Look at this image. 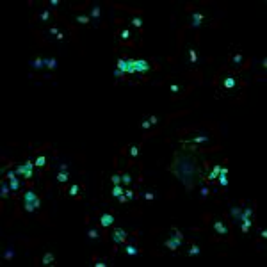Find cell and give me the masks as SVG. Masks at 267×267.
<instances>
[{
    "instance_id": "6da1fadb",
    "label": "cell",
    "mask_w": 267,
    "mask_h": 267,
    "mask_svg": "<svg viewBox=\"0 0 267 267\" xmlns=\"http://www.w3.org/2000/svg\"><path fill=\"white\" fill-rule=\"evenodd\" d=\"M169 171L184 184V187L187 191H191L196 184L201 182V168H200L196 157L184 150L175 151V160L169 166Z\"/></svg>"
},
{
    "instance_id": "7a4b0ae2",
    "label": "cell",
    "mask_w": 267,
    "mask_h": 267,
    "mask_svg": "<svg viewBox=\"0 0 267 267\" xmlns=\"http://www.w3.org/2000/svg\"><path fill=\"white\" fill-rule=\"evenodd\" d=\"M116 68L121 69L125 75H144L151 69V64L146 59H127V57H119L116 62Z\"/></svg>"
},
{
    "instance_id": "3957f363",
    "label": "cell",
    "mask_w": 267,
    "mask_h": 267,
    "mask_svg": "<svg viewBox=\"0 0 267 267\" xmlns=\"http://www.w3.org/2000/svg\"><path fill=\"white\" fill-rule=\"evenodd\" d=\"M39 205H41V201H39V198H37V194L34 191H27L23 194V208H25V212L32 214L34 210L39 208Z\"/></svg>"
},
{
    "instance_id": "277c9868",
    "label": "cell",
    "mask_w": 267,
    "mask_h": 267,
    "mask_svg": "<svg viewBox=\"0 0 267 267\" xmlns=\"http://www.w3.org/2000/svg\"><path fill=\"white\" fill-rule=\"evenodd\" d=\"M127 232L123 230V228H116L112 233H110V239H112V242L114 244H123L125 242V239H127Z\"/></svg>"
},
{
    "instance_id": "5b68a950",
    "label": "cell",
    "mask_w": 267,
    "mask_h": 267,
    "mask_svg": "<svg viewBox=\"0 0 267 267\" xmlns=\"http://www.w3.org/2000/svg\"><path fill=\"white\" fill-rule=\"evenodd\" d=\"M182 242H184L182 239H178V237L171 235V237H169V239H168V241L164 242V246H166L168 249H171V251H176V249H178V248L182 246Z\"/></svg>"
},
{
    "instance_id": "8992f818",
    "label": "cell",
    "mask_w": 267,
    "mask_h": 267,
    "mask_svg": "<svg viewBox=\"0 0 267 267\" xmlns=\"http://www.w3.org/2000/svg\"><path fill=\"white\" fill-rule=\"evenodd\" d=\"M191 27L192 29H198V27H201V23L205 21V14H201V12H192L191 14Z\"/></svg>"
},
{
    "instance_id": "52a82bcc",
    "label": "cell",
    "mask_w": 267,
    "mask_h": 267,
    "mask_svg": "<svg viewBox=\"0 0 267 267\" xmlns=\"http://www.w3.org/2000/svg\"><path fill=\"white\" fill-rule=\"evenodd\" d=\"M214 230H216V233H219V235H228V226L223 223V221H219V219H216L214 221Z\"/></svg>"
},
{
    "instance_id": "ba28073f",
    "label": "cell",
    "mask_w": 267,
    "mask_h": 267,
    "mask_svg": "<svg viewBox=\"0 0 267 267\" xmlns=\"http://www.w3.org/2000/svg\"><path fill=\"white\" fill-rule=\"evenodd\" d=\"M112 223H114V216H112V214H102V216H100V225H102L103 228H109Z\"/></svg>"
},
{
    "instance_id": "9c48e42d",
    "label": "cell",
    "mask_w": 267,
    "mask_h": 267,
    "mask_svg": "<svg viewBox=\"0 0 267 267\" xmlns=\"http://www.w3.org/2000/svg\"><path fill=\"white\" fill-rule=\"evenodd\" d=\"M235 86H237L235 77H232V75L225 77V80H223V87H225V89H235Z\"/></svg>"
},
{
    "instance_id": "30bf717a",
    "label": "cell",
    "mask_w": 267,
    "mask_h": 267,
    "mask_svg": "<svg viewBox=\"0 0 267 267\" xmlns=\"http://www.w3.org/2000/svg\"><path fill=\"white\" fill-rule=\"evenodd\" d=\"M208 141H210V137H208V135H205V134H201V135L191 137L189 141H182V143H208Z\"/></svg>"
},
{
    "instance_id": "8fae6325",
    "label": "cell",
    "mask_w": 267,
    "mask_h": 267,
    "mask_svg": "<svg viewBox=\"0 0 267 267\" xmlns=\"http://www.w3.org/2000/svg\"><path fill=\"white\" fill-rule=\"evenodd\" d=\"M251 216H253V208H251V207H248V208H242L239 223H241V221H248V219H251Z\"/></svg>"
},
{
    "instance_id": "7c38bea8",
    "label": "cell",
    "mask_w": 267,
    "mask_h": 267,
    "mask_svg": "<svg viewBox=\"0 0 267 267\" xmlns=\"http://www.w3.org/2000/svg\"><path fill=\"white\" fill-rule=\"evenodd\" d=\"M100 12H102L100 5H94V7H93V11H91V20L94 21V25H98V20H100Z\"/></svg>"
},
{
    "instance_id": "4fadbf2b",
    "label": "cell",
    "mask_w": 267,
    "mask_h": 267,
    "mask_svg": "<svg viewBox=\"0 0 267 267\" xmlns=\"http://www.w3.org/2000/svg\"><path fill=\"white\" fill-rule=\"evenodd\" d=\"M187 55H189V62L194 66V64L198 62V55H196V50H194V46H189V50H187Z\"/></svg>"
},
{
    "instance_id": "5bb4252c",
    "label": "cell",
    "mask_w": 267,
    "mask_h": 267,
    "mask_svg": "<svg viewBox=\"0 0 267 267\" xmlns=\"http://www.w3.org/2000/svg\"><path fill=\"white\" fill-rule=\"evenodd\" d=\"M219 169H221V166H219V164H216V166L212 168V171L208 173V176H207V178H208L210 182H214V180H217V176H219Z\"/></svg>"
},
{
    "instance_id": "9a60e30c",
    "label": "cell",
    "mask_w": 267,
    "mask_h": 267,
    "mask_svg": "<svg viewBox=\"0 0 267 267\" xmlns=\"http://www.w3.org/2000/svg\"><path fill=\"white\" fill-rule=\"evenodd\" d=\"M75 21L80 23V25H87V23L91 21V16H87V14H77V16H75Z\"/></svg>"
},
{
    "instance_id": "2e32d148",
    "label": "cell",
    "mask_w": 267,
    "mask_h": 267,
    "mask_svg": "<svg viewBox=\"0 0 267 267\" xmlns=\"http://www.w3.org/2000/svg\"><path fill=\"white\" fill-rule=\"evenodd\" d=\"M30 66H32L34 69H41V68H45V59H43V57H36V59L30 62Z\"/></svg>"
},
{
    "instance_id": "e0dca14e",
    "label": "cell",
    "mask_w": 267,
    "mask_h": 267,
    "mask_svg": "<svg viewBox=\"0 0 267 267\" xmlns=\"http://www.w3.org/2000/svg\"><path fill=\"white\" fill-rule=\"evenodd\" d=\"M45 68L55 69V68H57V59H55V57H46V59H45Z\"/></svg>"
},
{
    "instance_id": "ac0fdd59",
    "label": "cell",
    "mask_w": 267,
    "mask_h": 267,
    "mask_svg": "<svg viewBox=\"0 0 267 267\" xmlns=\"http://www.w3.org/2000/svg\"><path fill=\"white\" fill-rule=\"evenodd\" d=\"M241 212H242V208H241V207H232V208H230V216L233 217V221H237V223H239V219H241Z\"/></svg>"
},
{
    "instance_id": "d6986e66",
    "label": "cell",
    "mask_w": 267,
    "mask_h": 267,
    "mask_svg": "<svg viewBox=\"0 0 267 267\" xmlns=\"http://www.w3.org/2000/svg\"><path fill=\"white\" fill-rule=\"evenodd\" d=\"M53 260H55L53 253H45V255H43V260H41V264H43V266H52V264H53Z\"/></svg>"
},
{
    "instance_id": "ffe728a7",
    "label": "cell",
    "mask_w": 267,
    "mask_h": 267,
    "mask_svg": "<svg viewBox=\"0 0 267 267\" xmlns=\"http://www.w3.org/2000/svg\"><path fill=\"white\" fill-rule=\"evenodd\" d=\"M110 194H112L114 198H119L121 194H125V189L121 187V184H119V185H114V187H112V191H110Z\"/></svg>"
},
{
    "instance_id": "44dd1931",
    "label": "cell",
    "mask_w": 267,
    "mask_h": 267,
    "mask_svg": "<svg viewBox=\"0 0 267 267\" xmlns=\"http://www.w3.org/2000/svg\"><path fill=\"white\" fill-rule=\"evenodd\" d=\"M68 180H69V173H68V171H59V173H57V182L64 184V182H68Z\"/></svg>"
},
{
    "instance_id": "7402d4cb",
    "label": "cell",
    "mask_w": 267,
    "mask_h": 267,
    "mask_svg": "<svg viewBox=\"0 0 267 267\" xmlns=\"http://www.w3.org/2000/svg\"><path fill=\"white\" fill-rule=\"evenodd\" d=\"M125 253H127L128 257H134V255H137V253H139V249H137L134 244H128V246H125Z\"/></svg>"
},
{
    "instance_id": "603a6c76",
    "label": "cell",
    "mask_w": 267,
    "mask_h": 267,
    "mask_svg": "<svg viewBox=\"0 0 267 267\" xmlns=\"http://www.w3.org/2000/svg\"><path fill=\"white\" fill-rule=\"evenodd\" d=\"M9 191H11V187H9L5 182H2V185H0V196H2V198H7V196H9Z\"/></svg>"
},
{
    "instance_id": "cb8c5ba5",
    "label": "cell",
    "mask_w": 267,
    "mask_h": 267,
    "mask_svg": "<svg viewBox=\"0 0 267 267\" xmlns=\"http://www.w3.org/2000/svg\"><path fill=\"white\" fill-rule=\"evenodd\" d=\"M200 251H201L200 246H198V244H192V246L187 249V255H189V257H196V255H200Z\"/></svg>"
},
{
    "instance_id": "d4e9b609",
    "label": "cell",
    "mask_w": 267,
    "mask_h": 267,
    "mask_svg": "<svg viewBox=\"0 0 267 267\" xmlns=\"http://www.w3.org/2000/svg\"><path fill=\"white\" fill-rule=\"evenodd\" d=\"M241 230H242L244 233H248V232L251 230V219H248V221H241Z\"/></svg>"
},
{
    "instance_id": "484cf974",
    "label": "cell",
    "mask_w": 267,
    "mask_h": 267,
    "mask_svg": "<svg viewBox=\"0 0 267 267\" xmlns=\"http://www.w3.org/2000/svg\"><path fill=\"white\" fill-rule=\"evenodd\" d=\"M20 180L18 178H12V180H9V187H11V191H18L20 189Z\"/></svg>"
},
{
    "instance_id": "4316f807",
    "label": "cell",
    "mask_w": 267,
    "mask_h": 267,
    "mask_svg": "<svg viewBox=\"0 0 267 267\" xmlns=\"http://www.w3.org/2000/svg\"><path fill=\"white\" fill-rule=\"evenodd\" d=\"M34 164H36L37 168H43V166L46 164V157H45V155H39V157L34 160Z\"/></svg>"
},
{
    "instance_id": "83f0119b",
    "label": "cell",
    "mask_w": 267,
    "mask_h": 267,
    "mask_svg": "<svg viewBox=\"0 0 267 267\" xmlns=\"http://www.w3.org/2000/svg\"><path fill=\"white\" fill-rule=\"evenodd\" d=\"M121 184H125V185L132 184V175H130V173H125V175H121Z\"/></svg>"
},
{
    "instance_id": "f1b7e54d",
    "label": "cell",
    "mask_w": 267,
    "mask_h": 267,
    "mask_svg": "<svg viewBox=\"0 0 267 267\" xmlns=\"http://www.w3.org/2000/svg\"><path fill=\"white\" fill-rule=\"evenodd\" d=\"M78 192H80V187H78L77 184H73V185L69 187V191H68V194H69V196H77Z\"/></svg>"
},
{
    "instance_id": "f546056e",
    "label": "cell",
    "mask_w": 267,
    "mask_h": 267,
    "mask_svg": "<svg viewBox=\"0 0 267 267\" xmlns=\"http://www.w3.org/2000/svg\"><path fill=\"white\" fill-rule=\"evenodd\" d=\"M232 61H233V64H235V66H241V64H242V61H244V57H242L241 53H235Z\"/></svg>"
},
{
    "instance_id": "4dcf8cb0",
    "label": "cell",
    "mask_w": 267,
    "mask_h": 267,
    "mask_svg": "<svg viewBox=\"0 0 267 267\" xmlns=\"http://www.w3.org/2000/svg\"><path fill=\"white\" fill-rule=\"evenodd\" d=\"M39 18H41V21H48V20H50V11H48V9H45V11H41V14H39Z\"/></svg>"
},
{
    "instance_id": "1f68e13d",
    "label": "cell",
    "mask_w": 267,
    "mask_h": 267,
    "mask_svg": "<svg viewBox=\"0 0 267 267\" xmlns=\"http://www.w3.org/2000/svg\"><path fill=\"white\" fill-rule=\"evenodd\" d=\"M130 36H132V32H130V30H128V29H123V30H121V32H119V37H121V39H123V41H125V39H128V37H130Z\"/></svg>"
},
{
    "instance_id": "d6a6232c",
    "label": "cell",
    "mask_w": 267,
    "mask_h": 267,
    "mask_svg": "<svg viewBox=\"0 0 267 267\" xmlns=\"http://www.w3.org/2000/svg\"><path fill=\"white\" fill-rule=\"evenodd\" d=\"M14 171H16V175H18V176H23V175H25V171H27V169H25V164L16 166V169H14Z\"/></svg>"
},
{
    "instance_id": "836d02e7",
    "label": "cell",
    "mask_w": 267,
    "mask_h": 267,
    "mask_svg": "<svg viewBox=\"0 0 267 267\" xmlns=\"http://www.w3.org/2000/svg\"><path fill=\"white\" fill-rule=\"evenodd\" d=\"M87 237H89V239H100V233H98V230L91 228V230L87 232Z\"/></svg>"
},
{
    "instance_id": "e575fe53",
    "label": "cell",
    "mask_w": 267,
    "mask_h": 267,
    "mask_svg": "<svg viewBox=\"0 0 267 267\" xmlns=\"http://www.w3.org/2000/svg\"><path fill=\"white\" fill-rule=\"evenodd\" d=\"M217 178H219V185H221V187H226V185H228V178H226V175H219Z\"/></svg>"
},
{
    "instance_id": "d590c367",
    "label": "cell",
    "mask_w": 267,
    "mask_h": 267,
    "mask_svg": "<svg viewBox=\"0 0 267 267\" xmlns=\"http://www.w3.org/2000/svg\"><path fill=\"white\" fill-rule=\"evenodd\" d=\"M2 257H4L5 260H11V258L14 257V251H12V248H9L7 251H4V255H2Z\"/></svg>"
},
{
    "instance_id": "8d00e7d4",
    "label": "cell",
    "mask_w": 267,
    "mask_h": 267,
    "mask_svg": "<svg viewBox=\"0 0 267 267\" xmlns=\"http://www.w3.org/2000/svg\"><path fill=\"white\" fill-rule=\"evenodd\" d=\"M132 25L139 29V27H143V20H141L139 16H135V18H132Z\"/></svg>"
},
{
    "instance_id": "74e56055",
    "label": "cell",
    "mask_w": 267,
    "mask_h": 267,
    "mask_svg": "<svg viewBox=\"0 0 267 267\" xmlns=\"http://www.w3.org/2000/svg\"><path fill=\"white\" fill-rule=\"evenodd\" d=\"M110 180H112V184H114V185H119V184H121V175H112V176H110Z\"/></svg>"
},
{
    "instance_id": "f35d334b",
    "label": "cell",
    "mask_w": 267,
    "mask_h": 267,
    "mask_svg": "<svg viewBox=\"0 0 267 267\" xmlns=\"http://www.w3.org/2000/svg\"><path fill=\"white\" fill-rule=\"evenodd\" d=\"M171 232H173V235H175V237H178V239H182V241H184V233H182L178 228H173Z\"/></svg>"
},
{
    "instance_id": "ab89813d",
    "label": "cell",
    "mask_w": 267,
    "mask_h": 267,
    "mask_svg": "<svg viewBox=\"0 0 267 267\" xmlns=\"http://www.w3.org/2000/svg\"><path fill=\"white\" fill-rule=\"evenodd\" d=\"M130 155H132L134 159L139 155V150H137V146H130Z\"/></svg>"
},
{
    "instance_id": "60d3db41",
    "label": "cell",
    "mask_w": 267,
    "mask_h": 267,
    "mask_svg": "<svg viewBox=\"0 0 267 267\" xmlns=\"http://www.w3.org/2000/svg\"><path fill=\"white\" fill-rule=\"evenodd\" d=\"M16 176H18L16 171H7V173H5V178H7V180H12V178H16Z\"/></svg>"
},
{
    "instance_id": "b9f144b4",
    "label": "cell",
    "mask_w": 267,
    "mask_h": 267,
    "mask_svg": "<svg viewBox=\"0 0 267 267\" xmlns=\"http://www.w3.org/2000/svg\"><path fill=\"white\" fill-rule=\"evenodd\" d=\"M143 196H144V200H148V201H153V200H155V194H153V192H144Z\"/></svg>"
},
{
    "instance_id": "7bdbcfd3",
    "label": "cell",
    "mask_w": 267,
    "mask_h": 267,
    "mask_svg": "<svg viewBox=\"0 0 267 267\" xmlns=\"http://www.w3.org/2000/svg\"><path fill=\"white\" fill-rule=\"evenodd\" d=\"M141 127H143V128H144V130H148V128H150V127H151V123H150V119H148V118H146V119H144V121H143V123H141Z\"/></svg>"
},
{
    "instance_id": "ee69618b",
    "label": "cell",
    "mask_w": 267,
    "mask_h": 267,
    "mask_svg": "<svg viewBox=\"0 0 267 267\" xmlns=\"http://www.w3.org/2000/svg\"><path fill=\"white\" fill-rule=\"evenodd\" d=\"M123 75H125V73H123V71H121V69H118V68H116V69H114V77H116V78H121V77H123Z\"/></svg>"
},
{
    "instance_id": "f6af8a7d",
    "label": "cell",
    "mask_w": 267,
    "mask_h": 267,
    "mask_svg": "<svg viewBox=\"0 0 267 267\" xmlns=\"http://www.w3.org/2000/svg\"><path fill=\"white\" fill-rule=\"evenodd\" d=\"M169 89H171L173 93H178V91H180V86H178V84H171V86H169Z\"/></svg>"
},
{
    "instance_id": "bcb514c9",
    "label": "cell",
    "mask_w": 267,
    "mask_h": 267,
    "mask_svg": "<svg viewBox=\"0 0 267 267\" xmlns=\"http://www.w3.org/2000/svg\"><path fill=\"white\" fill-rule=\"evenodd\" d=\"M208 192H210V191H208V187H203V189L200 191V194H201L203 198H207V196H208Z\"/></svg>"
},
{
    "instance_id": "7dc6e473",
    "label": "cell",
    "mask_w": 267,
    "mask_h": 267,
    "mask_svg": "<svg viewBox=\"0 0 267 267\" xmlns=\"http://www.w3.org/2000/svg\"><path fill=\"white\" fill-rule=\"evenodd\" d=\"M48 32H50V36H57V34H59V29H57V27H52Z\"/></svg>"
},
{
    "instance_id": "c3c4849f",
    "label": "cell",
    "mask_w": 267,
    "mask_h": 267,
    "mask_svg": "<svg viewBox=\"0 0 267 267\" xmlns=\"http://www.w3.org/2000/svg\"><path fill=\"white\" fill-rule=\"evenodd\" d=\"M148 119H150V123H151V125H157V123H159V118H157V116H150Z\"/></svg>"
},
{
    "instance_id": "681fc988",
    "label": "cell",
    "mask_w": 267,
    "mask_h": 267,
    "mask_svg": "<svg viewBox=\"0 0 267 267\" xmlns=\"http://www.w3.org/2000/svg\"><path fill=\"white\" fill-rule=\"evenodd\" d=\"M125 196H127V200H132L134 198V191H125Z\"/></svg>"
},
{
    "instance_id": "f907efd6",
    "label": "cell",
    "mask_w": 267,
    "mask_h": 267,
    "mask_svg": "<svg viewBox=\"0 0 267 267\" xmlns=\"http://www.w3.org/2000/svg\"><path fill=\"white\" fill-rule=\"evenodd\" d=\"M48 5H50V7H57V5H59V0H50Z\"/></svg>"
},
{
    "instance_id": "816d5d0a",
    "label": "cell",
    "mask_w": 267,
    "mask_h": 267,
    "mask_svg": "<svg viewBox=\"0 0 267 267\" xmlns=\"http://www.w3.org/2000/svg\"><path fill=\"white\" fill-rule=\"evenodd\" d=\"M118 200H119V203H127V201H128V200H127V196H125V194H121V196H119V198H118Z\"/></svg>"
},
{
    "instance_id": "f5cc1de1",
    "label": "cell",
    "mask_w": 267,
    "mask_h": 267,
    "mask_svg": "<svg viewBox=\"0 0 267 267\" xmlns=\"http://www.w3.org/2000/svg\"><path fill=\"white\" fill-rule=\"evenodd\" d=\"M94 266L96 267H105L107 266V262H94Z\"/></svg>"
},
{
    "instance_id": "db71d44e",
    "label": "cell",
    "mask_w": 267,
    "mask_h": 267,
    "mask_svg": "<svg viewBox=\"0 0 267 267\" xmlns=\"http://www.w3.org/2000/svg\"><path fill=\"white\" fill-rule=\"evenodd\" d=\"M59 171H68V166H66V164H61V166H59Z\"/></svg>"
},
{
    "instance_id": "11a10c76",
    "label": "cell",
    "mask_w": 267,
    "mask_h": 267,
    "mask_svg": "<svg viewBox=\"0 0 267 267\" xmlns=\"http://www.w3.org/2000/svg\"><path fill=\"white\" fill-rule=\"evenodd\" d=\"M260 235H262V239H267V230H260Z\"/></svg>"
},
{
    "instance_id": "9f6ffc18",
    "label": "cell",
    "mask_w": 267,
    "mask_h": 267,
    "mask_svg": "<svg viewBox=\"0 0 267 267\" xmlns=\"http://www.w3.org/2000/svg\"><path fill=\"white\" fill-rule=\"evenodd\" d=\"M55 37H57V39H59V41H62V39H64V34H62V32H59V34H57V36H55Z\"/></svg>"
}]
</instances>
